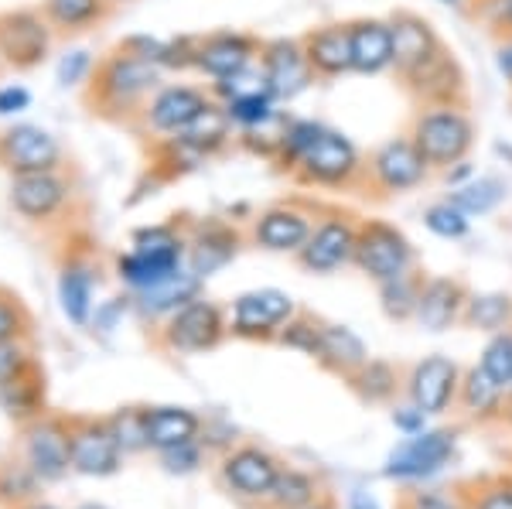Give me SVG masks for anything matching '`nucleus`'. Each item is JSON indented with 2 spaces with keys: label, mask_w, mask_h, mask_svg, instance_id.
Instances as JSON below:
<instances>
[{
  "label": "nucleus",
  "mask_w": 512,
  "mask_h": 509,
  "mask_svg": "<svg viewBox=\"0 0 512 509\" xmlns=\"http://www.w3.org/2000/svg\"><path fill=\"white\" fill-rule=\"evenodd\" d=\"M164 72L154 62L140 59L117 45L96 62L93 79L86 82V103L96 117L106 120H137L144 103L161 89Z\"/></svg>",
  "instance_id": "1"
},
{
  "label": "nucleus",
  "mask_w": 512,
  "mask_h": 509,
  "mask_svg": "<svg viewBox=\"0 0 512 509\" xmlns=\"http://www.w3.org/2000/svg\"><path fill=\"white\" fill-rule=\"evenodd\" d=\"M410 141L431 164V171H444L451 164L472 158L478 127L468 103H441V106H417L407 127Z\"/></svg>",
  "instance_id": "2"
},
{
  "label": "nucleus",
  "mask_w": 512,
  "mask_h": 509,
  "mask_svg": "<svg viewBox=\"0 0 512 509\" xmlns=\"http://www.w3.org/2000/svg\"><path fill=\"white\" fill-rule=\"evenodd\" d=\"M294 182L301 188H325V192H362L366 178V154L355 147L352 137L342 130L325 127L311 144L301 164L294 168Z\"/></svg>",
  "instance_id": "3"
},
{
  "label": "nucleus",
  "mask_w": 512,
  "mask_h": 509,
  "mask_svg": "<svg viewBox=\"0 0 512 509\" xmlns=\"http://www.w3.org/2000/svg\"><path fill=\"white\" fill-rule=\"evenodd\" d=\"M427 178H431V164L424 161L410 134H400L366 154L362 192L376 195V199H396V195L417 192Z\"/></svg>",
  "instance_id": "4"
},
{
  "label": "nucleus",
  "mask_w": 512,
  "mask_h": 509,
  "mask_svg": "<svg viewBox=\"0 0 512 509\" xmlns=\"http://www.w3.org/2000/svg\"><path fill=\"white\" fill-rule=\"evenodd\" d=\"M355 267L373 284L400 277L417 267V250L400 226L386 219H359V240H355Z\"/></svg>",
  "instance_id": "5"
},
{
  "label": "nucleus",
  "mask_w": 512,
  "mask_h": 509,
  "mask_svg": "<svg viewBox=\"0 0 512 509\" xmlns=\"http://www.w3.org/2000/svg\"><path fill=\"white\" fill-rule=\"evenodd\" d=\"M55 28L41 7H14L0 14V62L14 72H31L52 55Z\"/></svg>",
  "instance_id": "6"
},
{
  "label": "nucleus",
  "mask_w": 512,
  "mask_h": 509,
  "mask_svg": "<svg viewBox=\"0 0 512 509\" xmlns=\"http://www.w3.org/2000/svg\"><path fill=\"white\" fill-rule=\"evenodd\" d=\"M396 82H400V89L410 96L414 106L468 103L465 65L458 62V55H454L448 45H441L437 52H431L424 62H417L414 69L400 72Z\"/></svg>",
  "instance_id": "7"
},
{
  "label": "nucleus",
  "mask_w": 512,
  "mask_h": 509,
  "mask_svg": "<svg viewBox=\"0 0 512 509\" xmlns=\"http://www.w3.org/2000/svg\"><path fill=\"white\" fill-rule=\"evenodd\" d=\"M355 240H359V219L345 209H328L315 219L308 243L297 253V264L308 274H335L355 264Z\"/></svg>",
  "instance_id": "8"
},
{
  "label": "nucleus",
  "mask_w": 512,
  "mask_h": 509,
  "mask_svg": "<svg viewBox=\"0 0 512 509\" xmlns=\"http://www.w3.org/2000/svg\"><path fill=\"white\" fill-rule=\"evenodd\" d=\"M229 335V318L216 301L202 298L188 301L185 308H178L175 315L164 318L161 328V346L178 356H198V352L216 349Z\"/></svg>",
  "instance_id": "9"
},
{
  "label": "nucleus",
  "mask_w": 512,
  "mask_h": 509,
  "mask_svg": "<svg viewBox=\"0 0 512 509\" xmlns=\"http://www.w3.org/2000/svg\"><path fill=\"white\" fill-rule=\"evenodd\" d=\"M297 315V305L280 287H253L243 291L229 308V332L250 342H277L280 328Z\"/></svg>",
  "instance_id": "10"
},
{
  "label": "nucleus",
  "mask_w": 512,
  "mask_h": 509,
  "mask_svg": "<svg viewBox=\"0 0 512 509\" xmlns=\"http://www.w3.org/2000/svg\"><path fill=\"white\" fill-rule=\"evenodd\" d=\"M212 103H216V96L202 86H192V82H161V89L144 103L137 120L147 134H154V141H164V137L181 134Z\"/></svg>",
  "instance_id": "11"
},
{
  "label": "nucleus",
  "mask_w": 512,
  "mask_h": 509,
  "mask_svg": "<svg viewBox=\"0 0 512 509\" xmlns=\"http://www.w3.org/2000/svg\"><path fill=\"white\" fill-rule=\"evenodd\" d=\"M260 72L263 86L277 103H291L304 96L318 82L311 69L308 55H304L301 38H267L260 48Z\"/></svg>",
  "instance_id": "12"
},
{
  "label": "nucleus",
  "mask_w": 512,
  "mask_h": 509,
  "mask_svg": "<svg viewBox=\"0 0 512 509\" xmlns=\"http://www.w3.org/2000/svg\"><path fill=\"white\" fill-rule=\"evenodd\" d=\"M72 202V182L65 171H35V175H11L7 205L24 223H55Z\"/></svg>",
  "instance_id": "13"
},
{
  "label": "nucleus",
  "mask_w": 512,
  "mask_h": 509,
  "mask_svg": "<svg viewBox=\"0 0 512 509\" xmlns=\"http://www.w3.org/2000/svg\"><path fill=\"white\" fill-rule=\"evenodd\" d=\"M65 151L38 123H14L0 130V168L7 175H35V171H62Z\"/></svg>",
  "instance_id": "14"
},
{
  "label": "nucleus",
  "mask_w": 512,
  "mask_h": 509,
  "mask_svg": "<svg viewBox=\"0 0 512 509\" xmlns=\"http://www.w3.org/2000/svg\"><path fill=\"white\" fill-rule=\"evenodd\" d=\"M21 462L38 475V482H55L72 469L69 421L41 414L24 424Z\"/></svg>",
  "instance_id": "15"
},
{
  "label": "nucleus",
  "mask_w": 512,
  "mask_h": 509,
  "mask_svg": "<svg viewBox=\"0 0 512 509\" xmlns=\"http://www.w3.org/2000/svg\"><path fill=\"white\" fill-rule=\"evenodd\" d=\"M260 48L263 41L250 35V31H212V35L198 38V52H195V72H202L209 82L239 76V72L253 69L260 62Z\"/></svg>",
  "instance_id": "16"
},
{
  "label": "nucleus",
  "mask_w": 512,
  "mask_h": 509,
  "mask_svg": "<svg viewBox=\"0 0 512 509\" xmlns=\"http://www.w3.org/2000/svg\"><path fill=\"white\" fill-rule=\"evenodd\" d=\"M315 219H318L315 212L297 202H274L253 219L250 240L260 246V250L291 253V257H297L301 246L308 243L311 229H315Z\"/></svg>",
  "instance_id": "17"
},
{
  "label": "nucleus",
  "mask_w": 512,
  "mask_h": 509,
  "mask_svg": "<svg viewBox=\"0 0 512 509\" xmlns=\"http://www.w3.org/2000/svg\"><path fill=\"white\" fill-rule=\"evenodd\" d=\"M69 445H72V472L103 479V475H113L120 469L123 448L110 428V421H89V417L69 421Z\"/></svg>",
  "instance_id": "18"
},
{
  "label": "nucleus",
  "mask_w": 512,
  "mask_h": 509,
  "mask_svg": "<svg viewBox=\"0 0 512 509\" xmlns=\"http://www.w3.org/2000/svg\"><path fill=\"white\" fill-rule=\"evenodd\" d=\"M239 246H243V233L233 223L219 216H205L188 226V267L205 281V277L233 264Z\"/></svg>",
  "instance_id": "19"
},
{
  "label": "nucleus",
  "mask_w": 512,
  "mask_h": 509,
  "mask_svg": "<svg viewBox=\"0 0 512 509\" xmlns=\"http://www.w3.org/2000/svg\"><path fill=\"white\" fill-rule=\"evenodd\" d=\"M454 455V431H420L410 434L403 445L393 448L386 458V475L390 479H427V475L441 472Z\"/></svg>",
  "instance_id": "20"
},
{
  "label": "nucleus",
  "mask_w": 512,
  "mask_h": 509,
  "mask_svg": "<svg viewBox=\"0 0 512 509\" xmlns=\"http://www.w3.org/2000/svg\"><path fill=\"white\" fill-rule=\"evenodd\" d=\"M458 387H461V369L448 356H424L407 376L410 404L424 410L427 417L444 414L458 400Z\"/></svg>",
  "instance_id": "21"
},
{
  "label": "nucleus",
  "mask_w": 512,
  "mask_h": 509,
  "mask_svg": "<svg viewBox=\"0 0 512 509\" xmlns=\"http://www.w3.org/2000/svg\"><path fill=\"white\" fill-rule=\"evenodd\" d=\"M280 469H284V465H280L270 451H263L256 445L233 448L222 458V479H226V486L246 499H267Z\"/></svg>",
  "instance_id": "22"
},
{
  "label": "nucleus",
  "mask_w": 512,
  "mask_h": 509,
  "mask_svg": "<svg viewBox=\"0 0 512 509\" xmlns=\"http://www.w3.org/2000/svg\"><path fill=\"white\" fill-rule=\"evenodd\" d=\"M304 55L318 79H342L352 72V41L349 21H328L301 35Z\"/></svg>",
  "instance_id": "23"
},
{
  "label": "nucleus",
  "mask_w": 512,
  "mask_h": 509,
  "mask_svg": "<svg viewBox=\"0 0 512 509\" xmlns=\"http://www.w3.org/2000/svg\"><path fill=\"white\" fill-rule=\"evenodd\" d=\"M468 305V287L458 277H424L414 322L424 332H448L461 322Z\"/></svg>",
  "instance_id": "24"
},
{
  "label": "nucleus",
  "mask_w": 512,
  "mask_h": 509,
  "mask_svg": "<svg viewBox=\"0 0 512 509\" xmlns=\"http://www.w3.org/2000/svg\"><path fill=\"white\" fill-rule=\"evenodd\" d=\"M349 41H352V72H359V76L393 72L390 18H352Z\"/></svg>",
  "instance_id": "25"
},
{
  "label": "nucleus",
  "mask_w": 512,
  "mask_h": 509,
  "mask_svg": "<svg viewBox=\"0 0 512 509\" xmlns=\"http://www.w3.org/2000/svg\"><path fill=\"white\" fill-rule=\"evenodd\" d=\"M390 31H393V72L396 76L414 69L417 62H424L427 55L444 45L434 24L417 11H393Z\"/></svg>",
  "instance_id": "26"
},
{
  "label": "nucleus",
  "mask_w": 512,
  "mask_h": 509,
  "mask_svg": "<svg viewBox=\"0 0 512 509\" xmlns=\"http://www.w3.org/2000/svg\"><path fill=\"white\" fill-rule=\"evenodd\" d=\"M198 291H202V277L185 264L178 274H171L168 281L134 294V301L144 318H168V315H175L178 308H185L188 301H195Z\"/></svg>",
  "instance_id": "27"
},
{
  "label": "nucleus",
  "mask_w": 512,
  "mask_h": 509,
  "mask_svg": "<svg viewBox=\"0 0 512 509\" xmlns=\"http://www.w3.org/2000/svg\"><path fill=\"white\" fill-rule=\"evenodd\" d=\"M185 264H188L185 253H147V250H134V246H130L123 257H117V274L130 291L140 294V291H147V287L168 281V277L178 274Z\"/></svg>",
  "instance_id": "28"
},
{
  "label": "nucleus",
  "mask_w": 512,
  "mask_h": 509,
  "mask_svg": "<svg viewBox=\"0 0 512 509\" xmlns=\"http://www.w3.org/2000/svg\"><path fill=\"white\" fill-rule=\"evenodd\" d=\"M318 363L332 373L352 380L362 366L369 363V349L349 325H328L321 322V349H318Z\"/></svg>",
  "instance_id": "29"
},
{
  "label": "nucleus",
  "mask_w": 512,
  "mask_h": 509,
  "mask_svg": "<svg viewBox=\"0 0 512 509\" xmlns=\"http://www.w3.org/2000/svg\"><path fill=\"white\" fill-rule=\"evenodd\" d=\"M202 417L188 407H147V445L168 451L198 441Z\"/></svg>",
  "instance_id": "30"
},
{
  "label": "nucleus",
  "mask_w": 512,
  "mask_h": 509,
  "mask_svg": "<svg viewBox=\"0 0 512 509\" xmlns=\"http://www.w3.org/2000/svg\"><path fill=\"white\" fill-rule=\"evenodd\" d=\"M41 11L52 21L55 35L72 38L99 28L113 14L110 0H41Z\"/></svg>",
  "instance_id": "31"
},
{
  "label": "nucleus",
  "mask_w": 512,
  "mask_h": 509,
  "mask_svg": "<svg viewBox=\"0 0 512 509\" xmlns=\"http://www.w3.org/2000/svg\"><path fill=\"white\" fill-rule=\"evenodd\" d=\"M0 407L18 424H28L45 414V373L38 369V363H31L14 380L0 383Z\"/></svg>",
  "instance_id": "32"
},
{
  "label": "nucleus",
  "mask_w": 512,
  "mask_h": 509,
  "mask_svg": "<svg viewBox=\"0 0 512 509\" xmlns=\"http://www.w3.org/2000/svg\"><path fill=\"white\" fill-rule=\"evenodd\" d=\"M93 291H96V274L86 260L72 257L69 264H62L59 270V301L62 311L72 325H89V315H93Z\"/></svg>",
  "instance_id": "33"
},
{
  "label": "nucleus",
  "mask_w": 512,
  "mask_h": 509,
  "mask_svg": "<svg viewBox=\"0 0 512 509\" xmlns=\"http://www.w3.org/2000/svg\"><path fill=\"white\" fill-rule=\"evenodd\" d=\"M509 390L499 387V383L489 376V369L482 363L472 366L468 373H461V387H458V400L461 407L468 410L478 421H489V417H499L502 407H506Z\"/></svg>",
  "instance_id": "34"
},
{
  "label": "nucleus",
  "mask_w": 512,
  "mask_h": 509,
  "mask_svg": "<svg viewBox=\"0 0 512 509\" xmlns=\"http://www.w3.org/2000/svg\"><path fill=\"white\" fill-rule=\"evenodd\" d=\"M277 100L267 93V89H253V93H243V96H233V100L222 103L226 110L229 123L236 127V134H250V130H263L270 123L280 120V110H277Z\"/></svg>",
  "instance_id": "35"
},
{
  "label": "nucleus",
  "mask_w": 512,
  "mask_h": 509,
  "mask_svg": "<svg viewBox=\"0 0 512 509\" xmlns=\"http://www.w3.org/2000/svg\"><path fill=\"white\" fill-rule=\"evenodd\" d=\"M321 130H325V123H318V120H304V117L284 120V127H280V141H277V154H274L277 171L294 175V168L301 164L304 154L311 151V144L321 137Z\"/></svg>",
  "instance_id": "36"
},
{
  "label": "nucleus",
  "mask_w": 512,
  "mask_h": 509,
  "mask_svg": "<svg viewBox=\"0 0 512 509\" xmlns=\"http://www.w3.org/2000/svg\"><path fill=\"white\" fill-rule=\"evenodd\" d=\"M506 195H509V188H506V182H502V178H495V175H475L472 182L451 188L448 199L458 205L461 212H468L472 219H478V216H489V212L499 209V205L506 202Z\"/></svg>",
  "instance_id": "37"
},
{
  "label": "nucleus",
  "mask_w": 512,
  "mask_h": 509,
  "mask_svg": "<svg viewBox=\"0 0 512 509\" xmlns=\"http://www.w3.org/2000/svg\"><path fill=\"white\" fill-rule=\"evenodd\" d=\"M376 287H379V305H383L390 322H414L420 287H424V274H417V267Z\"/></svg>",
  "instance_id": "38"
},
{
  "label": "nucleus",
  "mask_w": 512,
  "mask_h": 509,
  "mask_svg": "<svg viewBox=\"0 0 512 509\" xmlns=\"http://www.w3.org/2000/svg\"><path fill=\"white\" fill-rule=\"evenodd\" d=\"M461 322L475 332H502L512 328V298L509 294H468Z\"/></svg>",
  "instance_id": "39"
},
{
  "label": "nucleus",
  "mask_w": 512,
  "mask_h": 509,
  "mask_svg": "<svg viewBox=\"0 0 512 509\" xmlns=\"http://www.w3.org/2000/svg\"><path fill=\"white\" fill-rule=\"evenodd\" d=\"M349 383L359 390L362 400H369V404H383V400H393L396 390H400V373H396L386 359H369V363L362 366Z\"/></svg>",
  "instance_id": "40"
},
{
  "label": "nucleus",
  "mask_w": 512,
  "mask_h": 509,
  "mask_svg": "<svg viewBox=\"0 0 512 509\" xmlns=\"http://www.w3.org/2000/svg\"><path fill=\"white\" fill-rule=\"evenodd\" d=\"M267 499L274 509H304L318 499V482L301 469H280Z\"/></svg>",
  "instance_id": "41"
},
{
  "label": "nucleus",
  "mask_w": 512,
  "mask_h": 509,
  "mask_svg": "<svg viewBox=\"0 0 512 509\" xmlns=\"http://www.w3.org/2000/svg\"><path fill=\"white\" fill-rule=\"evenodd\" d=\"M424 226L431 229L434 236H441V240H465V236L472 233V216L461 212L451 199H441L424 209Z\"/></svg>",
  "instance_id": "42"
},
{
  "label": "nucleus",
  "mask_w": 512,
  "mask_h": 509,
  "mask_svg": "<svg viewBox=\"0 0 512 509\" xmlns=\"http://www.w3.org/2000/svg\"><path fill=\"white\" fill-rule=\"evenodd\" d=\"M277 342H280V346H287V349H294V352H301V356L318 359V349H321V322H318V318L301 315V311H297L291 322L280 328Z\"/></svg>",
  "instance_id": "43"
},
{
  "label": "nucleus",
  "mask_w": 512,
  "mask_h": 509,
  "mask_svg": "<svg viewBox=\"0 0 512 509\" xmlns=\"http://www.w3.org/2000/svg\"><path fill=\"white\" fill-rule=\"evenodd\" d=\"M482 366L489 369V376L499 387L512 390V328H502V332L492 335L482 352Z\"/></svg>",
  "instance_id": "44"
},
{
  "label": "nucleus",
  "mask_w": 512,
  "mask_h": 509,
  "mask_svg": "<svg viewBox=\"0 0 512 509\" xmlns=\"http://www.w3.org/2000/svg\"><path fill=\"white\" fill-rule=\"evenodd\" d=\"M110 428L117 434L123 451H140L147 445V410L144 407H123L120 414L110 417Z\"/></svg>",
  "instance_id": "45"
},
{
  "label": "nucleus",
  "mask_w": 512,
  "mask_h": 509,
  "mask_svg": "<svg viewBox=\"0 0 512 509\" xmlns=\"http://www.w3.org/2000/svg\"><path fill=\"white\" fill-rule=\"evenodd\" d=\"M31 332V315L14 294L0 291V342L4 339H28Z\"/></svg>",
  "instance_id": "46"
},
{
  "label": "nucleus",
  "mask_w": 512,
  "mask_h": 509,
  "mask_svg": "<svg viewBox=\"0 0 512 509\" xmlns=\"http://www.w3.org/2000/svg\"><path fill=\"white\" fill-rule=\"evenodd\" d=\"M96 62L99 59H96L93 52H86V48H72V52H65L62 62H59V82H62L65 89H69V86H82V82L93 79Z\"/></svg>",
  "instance_id": "47"
},
{
  "label": "nucleus",
  "mask_w": 512,
  "mask_h": 509,
  "mask_svg": "<svg viewBox=\"0 0 512 509\" xmlns=\"http://www.w3.org/2000/svg\"><path fill=\"white\" fill-rule=\"evenodd\" d=\"M195 52H198V38L181 35V38H168L161 52V72H188L195 69Z\"/></svg>",
  "instance_id": "48"
},
{
  "label": "nucleus",
  "mask_w": 512,
  "mask_h": 509,
  "mask_svg": "<svg viewBox=\"0 0 512 509\" xmlns=\"http://www.w3.org/2000/svg\"><path fill=\"white\" fill-rule=\"evenodd\" d=\"M31 363H35V356H31V349H28V339L0 342V383L14 380V376L24 373Z\"/></svg>",
  "instance_id": "49"
},
{
  "label": "nucleus",
  "mask_w": 512,
  "mask_h": 509,
  "mask_svg": "<svg viewBox=\"0 0 512 509\" xmlns=\"http://www.w3.org/2000/svg\"><path fill=\"white\" fill-rule=\"evenodd\" d=\"M468 509H512V482H485L478 486V496L468 503Z\"/></svg>",
  "instance_id": "50"
},
{
  "label": "nucleus",
  "mask_w": 512,
  "mask_h": 509,
  "mask_svg": "<svg viewBox=\"0 0 512 509\" xmlns=\"http://www.w3.org/2000/svg\"><path fill=\"white\" fill-rule=\"evenodd\" d=\"M400 509H461V506L448 492H410V496H403Z\"/></svg>",
  "instance_id": "51"
},
{
  "label": "nucleus",
  "mask_w": 512,
  "mask_h": 509,
  "mask_svg": "<svg viewBox=\"0 0 512 509\" xmlns=\"http://www.w3.org/2000/svg\"><path fill=\"white\" fill-rule=\"evenodd\" d=\"M161 455L171 472H192V469H198V462H202V451H198L195 441L192 445H181V448H168V451H161Z\"/></svg>",
  "instance_id": "52"
},
{
  "label": "nucleus",
  "mask_w": 512,
  "mask_h": 509,
  "mask_svg": "<svg viewBox=\"0 0 512 509\" xmlns=\"http://www.w3.org/2000/svg\"><path fill=\"white\" fill-rule=\"evenodd\" d=\"M31 106V93L24 86H4L0 89V117H14V113H21V110H28Z\"/></svg>",
  "instance_id": "53"
},
{
  "label": "nucleus",
  "mask_w": 512,
  "mask_h": 509,
  "mask_svg": "<svg viewBox=\"0 0 512 509\" xmlns=\"http://www.w3.org/2000/svg\"><path fill=\"white\" fill-rule=\"evenodd\" d=\"M424 417H427L424 410L410 404V407H400V410H396V414H393V424H396L400 431H407V434H420V431H424Z\"/></svg>",
  "instance_id": "54"
},
{
  "label": "nucleus",
  "mask_w": 512,
  "mask_h": 509,
  "mask_svg": "<svg viewBox=\"0 0 512 509\" xmlns=\"http://www.w3.org/2000/svg\"><path fill=\"white\" fill-rule=\"evenodd\" d=\"M437 175H441V182L448 188H458V185H465V182H472V178H475V164H472V158H465V161L451 164V168L437 171Z\"/></svg>",
  "instance_id": "55"
},
{
  "label": "nucleus",
  "mask_w": 512,
  "mask_h": 509,
  "mask_svg": "<svg viewBox=\"0 0 512 509\" xmlns=\"http://www.w3.org/2000/svg\"><path fill=\"white\" fill-rule=\"evenodd\" d=\"M495 69L512 86V38H502L499 48H495Z\"/></svg>",
  "instance_id": "56"
},
{
  "label": "nucleus",
  "mask_w": 512,
  "mask_h": 509,
  "mask_svg": "<svg viewBox=\"0 0 512 509\" xmlns=\"http://www.w3.org/2000/svg\"><path fill=\"white\" fill-rule=\"evenodd\" d=\"M349 509H383V506L376 503L373 492H366V489H352V496H349Z\"/></svg>",
  "instance_id": "57"
},
{
  "label": "nucleus",
  "mask_w": 512,
  "mask_h": 509,
  "mask_svg": "<svg viewBox=\"0 0 512 509\" xmlns=\"http://www.w3.org/2000/svg\"><path fill=\"white\" fill-rule=\"evenodd\" d=\"M304 509H335V503H332V499H325V496H318L315 503H311V506H304Z\"/></svg>",
  "instance_id": "58"
},
{
  "label": "nucleus",
  "mask_w": 512,
  "mask_h": 509,
  "mask_svg": "<svg viewBox=\"0 0 512 509\" xmlns=\"http://www.w3.org/2000/svg\"><path fill=\"white\" fill-rule=\"evenodd\" d=\"M14 509H55V506H48V503H18Z\"/></svg>",
  "instance_id": "59"
},
{
  "label": "nucleus",
  "mask_w": 512,
  "mask_h": 509,
  "mask_svg": "<svg viewBox=\"0 0 512 509\" xmlns=\"http://www.w3.org/2000/svg\"><path fill=\"white\" fill-rule=\"evenodd\" d=\"M437 4H448V7H461L465 0H437Z\"/></svg>",
  "instance_id": "60"
},
{
  "label": "nucleus",
  "mask_w": 512,
  "mask_h": 509,
  "mask_svg": "<svg viewBox=\"0 0 512 509\" xmlns=\"http://www.w3.org/2000/svg\"><path fill=\"white\" fill-rule=\"evenodd\" d=\"M113 7H123V4H130V0H110Z\"/></svg>",
  "instance_id": "61"
},
{
  "label": "nucleus",
  "mask_w": 512,
  "mask_h": 509,
  "mask_svg": "<svg viewBox=\"0 0 512 509\" xmlns=\"http://www.w3.org/2000/svg\"><path fill=\"white\" fill-rule=\"evenodd\" d=\"M82 509H99V506H82Z\"/></svg>",
  "instance_id": "62"
},
{
  "label": "nucleus",
  "mask_w": 512,
  "mask_h": 509,
  "mask_svg": "<svg viewBox=\"0 0 512 509\" xmlns=\"http://www.w3.org/2000/svg\"><path fill=\"white\" fill-rule=\"evenodd\" d=\"M509 397H512V390H509Z\"/></svg>",
  "instance_id": "63"
},
{
  "label": "nucleus",
  "mask_w": 512,
  "mask_h": 509,
  "mask_svg": "<svg viewBox=\"0 0 512 509\" xmlns=\"http://www.w3.org/2000/svg\"><path fill=\"white\" fill-rule=\"evenodd\" d=\"M0 65H4V62H0Z\"/></svg>",
  "instance_id": "64"
}]
</instances>
